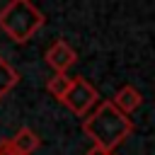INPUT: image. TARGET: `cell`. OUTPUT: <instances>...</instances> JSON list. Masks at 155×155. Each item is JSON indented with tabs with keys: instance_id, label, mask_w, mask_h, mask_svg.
<instances>
[{
	"instance_id": "6da1fadb",
	"label": "cell",
	"mask_w": 155,
	"mask_h": 155,
	"mask_svg": "<svg viewBox=\"0 0 155 155\" xmlns=\"http://www.w3.org/2000/svg\"><path fill=\"white\" fill-rule=\"evenodd\" d=\"M82 131L85 136H90L94 148L114 153L133 133V121L126 114H121L111 104V99H104L82 119Z\"/></svg>"
},
{
	"instance_id": "7a4b0ae2",
	"label": "cell",
	"mask_w": 155,
	"mask_h": 155,
	"mask_svg": "<svg viewBox=\"0 0 155 155\" xmlns=\"http://www.w3.org/2000/svg\"><path fill=\"white\" fill-rule=\"evenodd\" d=\"M44 12L29 0H10L0 10V29L15 44H27L44 27Z\"/></svg>"
},
{
	"instance_id": "3957f363",
	"label": "cell",
	"mask_w": 155,
	"mask_h": 155,
	"mask_svg": "<svg viewBox=\"0 0 155 155\" xmlns=\"http://www.w3.org/2000/svg\"><path fill=\"white\" fill-rule=\"evenodd\" d=\"M63 104L75 114V116H87L97 104H99V92L92 82H87L85 78H73V85L68 90V94L63 97Z\"/></svg>"
},
{
	"instance_id": "277c9868",
	"label": "cell",
	"mask_w": 155,
	"mask_h": 155,
	"mask_svg": "<svg viewBox=\"0 0 155 155\" xmlns=\"http://www.w3.org/2000/svg\"><path fill=\"white\" fill-rule=\"evenodd\" d=\"M44 58H46V63H48L56 73H68V68H73V65L78 63L75 48H73L68 41H63V39H56V41L46 48Z\"/></svg>"
},
{
	"instance_id": "5b68a950",
	"label": "cell",
	"mask_w": 155,
	"mask_h": 155,
	"mask_svg": "<svg viewBox=\"0 0 155 155\" xmlns=\"http://www.w3.org/2000/svg\"><path fill=\"white\" fill-rule=\"evenodd\" d=\"M111 104H114L121 114L128 116V114H133L136 109H140V104H143V94H140V90H136L133 85H124V87L116 90Z\"/></svg>"
},
{
	"instance_id": "8992f818",
	"label": "cell",
	"mask_w": 155,
	"mask_h": 155,
	"mask_svg": "<svg viewBox=\"0 0 155 155\" xmlns=\"http://www.w3.org/2000/svg\"><path fill=\"white\" fill-rule=\"evenodd\" d=\"M7 145H10L17 155H31V153L41 145V138H39L36 131H31L29 126H22L12 138H7Z\"/></svg>"
},
{
	"instance_id": "52a82bcc",
	"label": "cell",
	"mask_w": 155,
	"mask_h": 155,
	"mask_svg": "<svg viewBox=\"0 0 155 155\" xmlns=\"http://www.w3.org/2000/svg\"><path fill=\"white\" fill-rule=\"evenodd\" d=\"M70 85H73V75H68V73H53L48 78V82H46V90H48L51 97H56L58 102H63V97L68 94Z\"/></svg>"
},
{
	"instance_id": "ba28073f",
	"label": "cell",
	"mask_w": 155,
	"mask_h": 155,
	"mask_svg": "<svg viewBox=\"0 0 155 155\" xmlns=\"http://www.w3.org/2000/svg\"><path fill=\"white\" fill-rule=\"evenodd\" d=\"M17 82H19V73H17V70L0 56V99H2Z\"/></svg>"
},
{
	"instance_id": "9c48e42d",
	"label": "cell",
	"mask_w": 155,
	"mask_h": 155,
	"mask_svg": "<svg viewBox=\"0 0 155 155\" xmlns=\"http://www.w3.org/2000/svg\"><path fill=\"white\" fill-rule=\"evenodd\" d=\"M0 155H17V153L7 145V140H0Z\"/></svg>"
},
{
	"instance_id": "30bf717a",
	"label": "cell",
	"mask_w": 155,
	"mask_h": 155,
	"mask_svg": "<svg viewBox=\"0 0 155 155\" xmlns=\"http://www.w3.org/2000/svg\"><path fill=\"white\" fill-rule=\"evenodd\" d=\"M85 155H114V153H104V150H99V148H92V150H87Z\"/></svg>"
}]
</instances>
